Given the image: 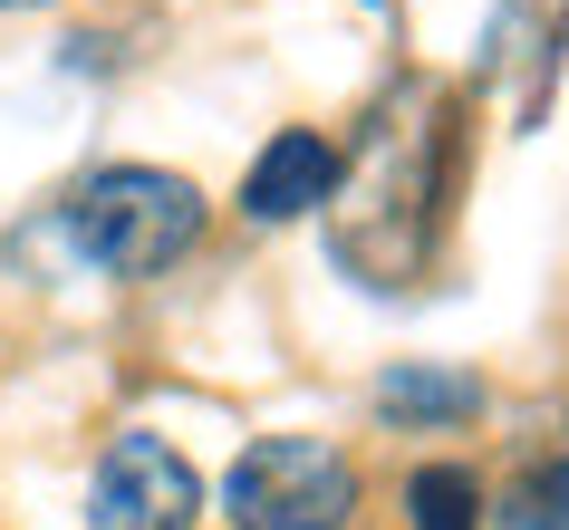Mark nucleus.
<instances>
[{"instance_id": "39448f33", "label": "nucleus", "mask_w": 569, "mask_h": 530, "mask_svg": "<svg viewBox=\"0 0 569 530\" xmlns=\"http://www.w3.org/2000/svg\"><path fill=\"white\" fill-rule=\"evenodd\" d=\"M203 511V482L164 434H117L88 482V530H183Z\"/></svg>"}, {"instance_id": "9d476101", "label": "nucleus", "mask_w": 569, "mask_h": 530, "mask_svg": "<svg viewBox=\"0 0 569 530\" xmlns=\"http://www.w3.org/2000/svg\"><path fill=\"white\" fill-rule=\"evenodd\" d=\"M0 10H49V0H0Z\"/></svg>"}, {"instance_id": "0eeeda50", "label": "nucleus", "mask_w": 569, "mask_h": 530, "mask_svg": "<svg viewBox=\"0 0 569 530\" xmlns=\"http://www.w3.org/2000/svg\"><path fill=\"white\" fill-rule=\"evenodd\" d=\"M473 406L482 386L463 367H387L377 377V414H396V424H463Z\"/></svg>"}, {"instance_id": "f257e3e1", "label": "nucleus", "mask_w": 569, "mask_h": 530, "mask_svg": "<svg viewBox=\"0 0 569 530\" xmlns=\"http://www.w3.org/2000/svg\"><path fill=\"white\" fill-rule=\"evenodd\" d=\"M463 97L435 88V78H406V88L377 107V126L358 136V154L338 164L329 212V261L367 290H416L435 241H445V203H453V164H463Z\"/></svg>"}, {"instance_id": "423d86ee", "label": "nucleus", "mask_w": 569, "mask_h": 530, "mask_svg": "<svg viewBox=\"0 0 569 530\" xmlns=\"http://www.w3.org/2000/svg\"><path fill=\"white\" fill-rule=\"evenodd\" d=\"M338 164H348V146H329L319 126H290V136H270V146L251 154L241 212H251V222H300V212H319L338 193Z\"/></svg>"}, {"instance_id": "6e6552de", "label": "nucleus", "mask_w": 569, "mask_h": 530, "mask_svg": "<svg viewBox=\"0 0 569 530\" xmlns=\"http://www.w3.org/2000/svg\"><path fill=\"white\" fill-rule=\"evenodd\" d=\"M492 530H569V453H550V463L521 472V482L492 501Z\"/></svg>"}, {"instance_id": "1a4fd4ad", "label": "nucleus", "mask_w": 569, "mask_h": 530, "mask_svg": "<svg viewBox=\"0 0 569 530\" xmlns=\"http://www.w3.org/2000/svg\"><path fill=\"white\" fill-rule=\"evenodd\" d=\"M406 511H416V530H473L482 521V492L463 463H425L416 482H406Z\"/></svg>"}, {"instance_id": "7ed1b4c3", "label": "nucleus", "mask_w": 569, "mask_h": 530, "mask_svg": "<svg viewBox=\"0 0 569 530\" xmlns=\"http://www.w3.org/2000/svg\"><path fill=\"white\" fill-rule=\"evenodd\" d=\"M232 530H348L358 521V463L319 434H261L222 472Z\"/></svg>"}, {"instance_id": "f03ea898", "label": "nucleus", "mask_w": 569, "mask_h": 530, "mask_svg": "<svg viewBox=\"0 0 569 530\" xmlns=\"http://www.w3.org/2000/svg\"><path fill=\"white\" fill-rule=\"evenodd\" d=\"M59 222L107 280H154V270H174L203 241V193L183 174H164V164H97L68 193Z\"/></svg>"}, {"instance_id": "20e7f679", "label": "nucleus", "mask_w": 569, "mask_h": 530, "mask_svg": "<svg viewBox=\"0 0 569 530\" xmlns=\"http://www.w3.org/2000/svg\"><path fill=\"white\" fill-rule=\"evenodd\" d=\"M560 68H569V0H502L482 30V97L502 107L511 136H531L550 117Z\"/></svg>"}]
</instances>
